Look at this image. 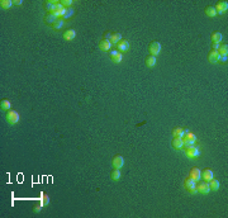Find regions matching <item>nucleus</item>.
Here are the masks:
<instances>
[{"instance_id": "f257e3e1", "label": "nucleus", "mask_w": 228, "mask_h": 218, "mask_svg": "<svg viewBox=\"0 0 228 218\" xmlns=\"http://www.w3.org/2000/svg\"><path fill=\"white\" fill-rule=\"evenodd\" d=\"M195 183H197V181L193 180L191 177L185 179V181H184V187H185V189L190 193V194H197V193H198L197 187H195Z\"/></svg>"}, {"instance_id": "f03ea898", "label": "nucleus", "mask_w": 228, "mask_h": 218, "mask_svg": "<svg viewBox=\"0 0 228 218\" xmlns=\"http://www.w3.org/2000/svg\"><path fill=\"white\" fill-rule=\"evenodd\" d=\"M6 120H8V123L9 124H17L19 122V114H18V112L17 110H9L8 112V114H6Z\"/></svg>"}, {"instance_id": "7ed1b4c3", "label": "nucleus", "mask_w": 228, "mask_h": 218, "mask_svg": "<svg viewBox=\"0 0 228 218\" xmlns=\"http://www.w3.org/2000/svg\"><path fill=\"white\" fill-rule=\"evenodd\" d=\"M184 137H185V138H183L184 140V145H186L188 147L193 146V145L195 143V141H197V136L193 135V133H190V132H186Z\"/></svg>"}, {"instance_id": "20e7f679", "label": "nucleus", "mask_w": 228, "mask_h": 218, "mask_svg": "<svg viewBox=\"0 0 228 218\" xmlns=\"http://www.w3.org/2000/svg\"><path fill=\"white\" fill-rule=\"evenodd\" d=\"M110 60H112V62H114V63L122 62V60H123L122 52H119V51H117V50L110 51Z\"/></svg>"}, {"instance_id": "39448f33", "label": "nucleus", "mask_w": 228, "mask_h": 218, "mask_svg": "<svg viewBox=\"0 0 228 218\" xmlns=\"http://www.w3.org/2000/svg\"><path fill=\"white\" fill-rule=\"evenodd\" d=\"M150 53L152 55V56H157L160 52H161V44H160L158 42H152L151 44H150Z\"/></svg>"}, {"instance_id": "423d86ee", "label": "nucleus", "mask_w": 228, "mask_h": 218, "mask_svg": "<svg viewBox=\"0 0 228 218\" xmlns=\"http://www.w3.org/2000/svg\"><path fill=\"white\" fill-rule=\"evenodd\" d=\"M112 165H113L114 169H122L123 165H124V159L122 156H114L113 157V161H112Z\"/></svg>"}, {"instance_id": "0eeeda50", "label": "nucleus", "mask_w": 228, "mask_h": 218, "mask_svg": "<svg viewBox=\"0 0 228 218\" xmlns=\"http://www.w3.org/2000/svg\"><path fill=\"white\" fill-rule=\"evenodd\" d=\"M197 190H198L199 193H202V194H208V193L210 192L209 184H208L207 181H202V183H199V184H198Z\"/></svg>"}, {"instance_id": "6e6552de", "label": "nucleus", "mask_w": 228, "mask_h": 218, "mask_svg": "<svg viewBox=\"0 0 228 218\" xmlns=\"http://www.w3.org/2000/svg\"><path fill=\"white\" fill-rule=\"evenodd\" d=\"M190 177L193 180H195V181L200 180L202 179V171H200V169H198V167L191 169V170H190Z\"/></svg>"}, {"instance_id": "1a4fd4ad", "label": "nucleus", "mask_w": 228, "mask_h": 218, "mask_svg": "<svg viewBox=\"0 0 228 218\" xmlns=\"http://www.w3.org/2000/svg\"><path fill=\"white\" fill-rule=\"evenodd\" d=\"M117 48L119 52H127L129 50V42H128L127 39H122V41L117 44Z\"/></svg>"}, {"instance_id": "9d476101", "label": "nucleus", "mask_w": 228, "mask_h": 218, "mask_svg": "<svg viewBox=\"0 0 228 218\" xmlns=\"http://www.w3.org/2000/svg\"><path fill=\"white\" fill-rule=\"evenodd\" d=\"M214 8H215V10H217V14L218 13H224V11L228 9V3L227 1H219Z\"/></svg>"}, {"instance_id": "9b49d317", "label": "nucleus", "mask_w": 228, "mask_h": 218, "mask_svg": "<svg viewBox=\"0 0 228 218\" xmlns=\"http://www.w3.org/2000/svg\"><path fill=\"white\" fill-rule=\"evenodd\" d=\"M202 177H203V180L204 181H210L212 179H213L214 177V175H213V171L210 170V169H205V170H204L203 172H202Z\"/></svg>"}, {"instance_id": "f8f14e48", "label": "nucleus", "mask_w": 228, "mask_h": 218, "mask_svg": "<svg viewBox=\"0 0 228 218\" xmlns=\"http://www.w3.org/2000/svg\"><path fill=\"white\" fill-rule=\"evenodd\" d=\"M99 48H100L102 51H109L112 48V43L109 42V39H103L99 43Z\"/></svg>"}, {"instance_id": "ddd939ff", "label": "nucleus", "mask_w": 228, "mask_h": 218, "mask_svg": "<svg viewBox=\"0 0 228 218\" xmlns=\"http://www.w3.org/2000/svg\"><path fill=\"white\" fill-rule=\"evenodd\" d=\"M121 41H122V34L121 33H113V34H110L109 42L112 44H118Z\"/></svg>"}, {"instance_id": "4468645a", "label": "nucleus", "mask_w": 228, "mask_h": 218, "mask_svg": "<svg viewBox=\"0 0 228 218\" xmlns=\"http://www.w3.org/2000/svg\"><path fill=\"white\" fill-rule=\"evenodd\" d=\"M76 37V32L74 29H67L65 33H63V38L66 41H72V39Z\"/></svg>"}, {"instance_id": "2eb2a0df", "label": "nucleus", "mask_w": 228, "mask_h": 218, "mask_svg": "<svg viewBox=\"0 0 228 218\" xmlns=\"http://www.w3.org/2000/svg\"><path fill=\"white\" fill-rule=\"evenodd\" d=\"M208 58H209V61H210L212 63L218 62V60H219V53H218V51H213V50H212L210 53H209V56H208Z\"/></svg>"}, {"instance_id": "dca6fc26", "label": "nucleus", "mask_w": 228, "mask_h": 218, "mask_svg": "<svg viewBox=\"0 0 228 218\" xmlns=\"http://www.w3.org/2000/svg\"><path fill=\"white\" fill-rule=\"evenodd\" d=\"M223 39V36L221 32H214L213 34H212V42L213 43H221Z\"/></svg>"}, {"instance_id": "f3484780", "label": "nucleus", "mask_w": 228, "mask_h": 218, "mask_svg": "<svg viewBox=\"0 0 228 218\" xmlns=\"http://www.w3.org/2000/svg\"><path fill=\"white\" fill-rule=\"evenodd\" d=\"M186 155L189 157H197L199 155V151H198V148H195L193 146H189L188 147V151H186Z\"/></svg>"}, {"instance_id": "a211bd4d", "label": "nucleus", "mask_w": 228, "mask_h": 218, "mask_svg": "<svg viewBox=\"0 0 228 218\" xmlns=\"http://www.w3.org/2000/svg\"><path fill=\"white\" fill-rule=\"evenodd\" d=\"M173 146L175 148H181L184 146V140L180 138V137H174L173 140Z\"/></svg>"}, {"instance_id": "6ab92c4d", "label": "nucleus", "mask_w": 228, "mask_h": 218, "mask_svg": "<svg viewBox=\"0 0 228 218\" xmlns=\"http://www.w3.org/2000/svg\"><path fill=\"white\" fill-rule=\"evenodd\" d=\"M208 184H209V188H210V190H218L219 187H221V184H219V181L218 180H214V179H212L210 181H208Z\"/></svg>"}, {"instance_id": "aec40b11", "label": "nucleus", "mask_w": 228, "mask_h": 218, "mask_svg": "<svg viewBox=\"0 0 228 218\" xmlns=\"http://www.w3.org/2000/svg\"><path fill=\"white\" fill-rule=\"evenodd\" d=\"M156 62H157V60H156V57H155V56H152V55L146 58V65L148 67H155Z\"/></svg>"}, {"instance_id": "412c9836", "label": "nucleus", "mask_w": 228, "mask_h": 218, "mask_svg": "<svg viewBox=\"0 0 228 218\" xmlns=\"http://www.w3.org/2000/svg\"><path fill=\"white\" fill-rule=\"evenodd\" d=\"M205 14H207L209 18H214L215 15H217V10H215L214 6H208L207 9H205Z\"/></svg>"}, {"instance_id": "4be33fe9", "label": "nucleus", "mask_w": 228, "mask_h": 218, "mask_svg": "<svg viewBox=\"0 0 228 218\" xmlns=\"http://www.w3.org/2000/svg\"><path fill=\"white\" fill-rule=\"evenodd\" d=\"M10 107H11V104H10V102L9 100H3L1 103H0V108H1V110L3 112H9V109H10Z\"/></svg>"}, {"instance_id": "5701e85b", "label": "nucleus", "mask_w": 228, "mask_h": 218, "mask_svg": "<svg viewBox=\"0 0 228 218\" xmlns=\"http://www.w3.org/2000/svg\"><path fill=\"white\" fill-rule=\"evenodd\" d=\"M174 137H180V138H184V136H185V130H183V128H175L174 130Z\"/></svg>"}, {"instance_id": "b1692460", "label": "nucleus", "mask_w": 228, "mask_h": 218, "mask_svg": "<svg viewBox=\"0 0 228 218\" xmlns=\"http://www.w3.org/2000/svg\"><path fill=\"white\" fill-rule=\"evenodd\" d=\"M218 53L221 56H227L228 55V44H222V46H219L218 48Z\"/></svg>"}, {"instance_id": "393cba45", "label": "nucleus", "mask_w": 228, "mask_h": 218, "mask_svg": "<svg viewBox=\"0 0 228 218\" xmlns=\"http://www.w3.org/2000/svg\"><path fill=\"white\" fill-rule=\"evenodd\" d=\"M56 5H57V1H47L46 3V9L51 11V13H53L55 9H56Z\"/></svg>"}, {"instance_id": "a878e982", "label": "nucleus", "mask_w": 228, "mask_h": 218, "mask_svg": "<svg viewBox=\"0 0 228 218\" xmlns=\"http://www.w3.org/2000/svg\"><path fill=\"white\" fill-rule=\"evenodd\" d=\"M110 177H112V180H114V181H118L121 179V171H119V169H115V170L112 171Z\"/></svg>"}, {"instance_id": "bb28decb", "label": "nucleus", "mask_w": 228, "mask_h": 218, "mask_svg": "<svg viewBox=\"0 0 228 218\" xmlns=\"http://www.w3.org/2000/svg\"><path fill=\"white\" fill-rule=\"evenodd\" d=\"M57 21H58V18L56 17L53 13H50L48 15H47V18H46V22H47V23H53V24H55Z\"/></svg>"}, {"instance_id": "cd10ccee", "label": "nucleus", "mask_w": 228, "mask_h": 218, "mask_svg": "<svg viewBox=\"0 0 228 218\" xmlns=\"http://www.w3.org/2000/svg\"><path fill=\"white\" fill-rule=\"evenodd\" d=\"M0 5H1V8H4V9H9V8H11V5H13V1H11V0H1Z\"/></svg>"}, {"instance_id": "c85d7f7f", "label": "nucleus", "mask_w": 228, "mask_h": 218, "mask_svg": "<svg viewBox=\"0 0 228 218\" xmlns=\"http://www.w3.org/2000/svg\"><path fill=\"white\" fill-rule=\"evenodd\" d=\"M43 207H46L47 204L50 203V198H48V195H46V194H42V197H41V202H39Z\"/></svg>"}, {"instance_id": "c756f323", "label": "nucleus", "mask_w": 228, "mask_h": 218, "mask_svg": "<svg viewBox=\"0 0 228 218\" xmlns=\"http://www.w3.org/2000/svg\"><path fill=\"white\" fill-rule=\"evenodd\" d=\"M62 26H63V21H62V19H58V21L53 24V27L56 28V29H61Z\"/></svg>"}, {"instance_id": "7c9ffc66", "label": "nucleus", "mask_w": 228, "mask_h": 218, "mask_svg": "<svg viewBox=\"0 0 228 218\" xmlns=\"http://www.w3.org/2000/svg\"><path fill=\"white\" fill-rule=\"evenodd\" d=\"M61 4L63 6H71L72 5V1L71 0H63V1H61Z\"/></svg>"}, {"instance_id": "2f4dec72", "label": "nucleus", "mask_w": 228, "mask_h": 218, "mask_svg": "<svg viewBox=\"0 0 228 218\" xmlns=\"http://www.w3.org/2000/svg\"><path fill=\"white\" fill-rule=\"evenodd\" d=\"M42 208H43V205H42L41 203H39V204L37 205V207H34V209H33V211H34L36 213H39V212L42 211Z\"/></svg>"}, {"instance_id": "473e14b6", "label": "nucleus", "mask_w": 228, "mask_h": 218, "mask_svg": "<svg viewBox=\"0 0 228 218\" xmlns=\"http://www.w3.org/2000/svg\"><path fill=\"white\" fill-rule=\"evenodd\" d=\"M218 61H221L223 63L227 62V56H221V55H219V60H218Z\"/></svg>"}, {"instance_id": "72a5a7b5", "label": "nucleus", "mask_w": 228, "mask_h": 218, "mask_svg": "<svg viewBox=\"0 0 228 218\" xmlns=\"http://www.w3.org/2000/svg\"><path fill=\"white\" fill-rule=\"evenodd\" d=\"M72 14H74V10L72 9H69V11H67L66 15H65V18H69L70 15H72Z\"/></svg>"}, {"instance_id": "f704fd0d", "label": "nucleus", "mask_w": 228, "mask_h": 218, "mask_svg": "<svg viewBox=\"0 0 228 218\" xmlns=\"http://www.w3.org/2000/svg\"><path fill=\"white\" fill-rule=\"evenodd\" d=\"M213 51H218V48H219V43H213Z\"/></svg>"}, {"instance_id": "c9c22d12", "label": "nucleus", "mask_w": 228, "mask_h": 218, "mask_svg": "<svg viewBox=\"0 0 228 218\" xmlns=\"http://www.w3.org/2000/svg\"><path fill=\"white\" fill-rule=\"evenodd\" d=\"M22 3H23L22 0H15V1H13V4H14V5H21Z\"/></svg>"}]
</instances>
